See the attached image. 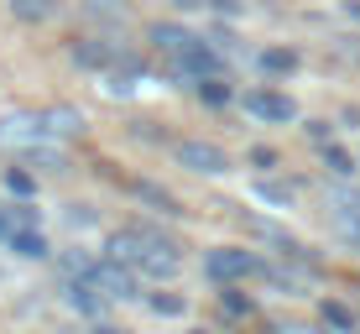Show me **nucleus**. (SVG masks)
I'll return each mask as SVG.
<instances>
[{"label":"nucleus","mask_w":360,"mask_h":334,"mask_svg":"<svg viewBox=\"0 0 360 334\" xmlns=\"http://www.w3.org/2000/svg\"><path fill=\"white\" fill-rule=\"evenodd\" d=\"M256 271H266L262 256L240 251V245H219V251L204 256V277L209 282H245V277H256Z\"/></svg>","instance_id":"nucleus-1"},{"label":"nucleus","mask_w":360,"mask_h":334,"mask_svg":"<svg viewBox=\"0 0 360 334\" xmlns=\"http://www.w3.org/2000/svg\"><path fill=\"white\" fill-rule=\"evenodd\" d=\"M131 266L146 271V277H172L178 271V245L152 235V230H136V262Z\"/></svg>","instance_id":"nucleus-2"},{"label":"nucleus","mask_w":360,"mask_h":334,"mask_svg":"<svg viewBox=\"0 0 360 334\" xmlns=\"http://www.w3.org/2000/svg\"><path fill=\"white\" fill-rule=\"evenodd\" d=\"M89 277L99 282V293H105V298H136V266L115 262V256H110V262H94Z\"/></svg>","instance_id":"nucleus-3"},{"label":"nucleus","mask_w":360,"mask_h":334,"mask_svg":"<svg viewBox=\"0 0 360 334\" xmlns=\"http://www.w3.org/2000/svg\"><path fill=\"white\" fill-rule=\"evenodd\" d=\"M245 110H251L256 120H271V126L297 120V105L288 100V94H277V89H251V94H245Z\"/></svg>","instance_id":"nucleus-4"},{"label":"nucleus","mask_w":360,"mask_h":334,"mask_svg":"<svg viewBox=\"0 0 360 334\" xmlns=\"http://www.w3.org/2000/svg\"><path fill=\"white\" fill-rule=\"evenodd\" d=\"M178 167L188 172H204V178H214V172H225V152H219L214 141H178Z\"/></svg>","instance_id":"nucleus-5"},{"label":"nucleus","mask_w":360,"mask_h":334,"mask_svg":"<svg viewBox=\"0 0 360 334\" xmlns=\"http://www.w3.org/2000/svg\"><path fill=\"white\" fill-rule=\"evenodd\" d=\"M172 68H178L183 79H193V84H198V79H209V73H219V58H214V47H209L204 37H193V42L183 47L178 58H172Z\"/></svg>","instance_id":"nucleus-6"},{"label":"nucleus","mask_w":360,"mask_h":334,"mask_svg":"<svg viewBox=\"0 0 360 334\" xmlns=\"http://www.w3.org/2000/svg\"><path fill=\"white\" fill-rule=\"evenodd\" d=\"M0 141H6V146H27V152H32L37 141H47L42 115H6V120H0Z\"/></svg>","instance_id":"nucleus-7"},{"label":"nucleus","mask_w":360,"mask_h":334,"mask_svg":"<svg viewBox=\"0 0 360 334\" xmlns=\"http://www.w3.org/2000/svg\"><path fill=\"white\" fill-rule=\"evenodd\" d=\"M42 131L47 136H79L84 131V115L73 105H53V110H42Z\"/></svg>","instance_id":"nucleus-8"},{"label":"nucleus","mask_w":360,"mask_h":334,"mask_svg":"<svg viewBox=\"0 0 360 334\" xmlns=\"http://www.w3.org/2000/svg\"><path fill=\"white\" fill-rule=\"evenodd\" d=\"M152 42H157V53H162V58H167V63H172V58H178V53H183V47H188V42H193V32H183V27H172V21H157V27H152Z\"/></svg>","instance_id":"nucleus-9"},{"label":"nucleus","mask_w":360,"mask_h":334,"mask_svg":"<svg viewBox=\"0 0 360 334\" xmlns=\"http://www.w3.org/2000/svg\"><path fill=\"white\" fill-rule=\"evenodd\" d=\"M110 58H115V47L94 42V37H84V42H73V63H84V68H105Z\"/></svg>","instance_id":"nucleus-10"},{"label":"nucleus","mask_w":360,"mask_h":334,"mask_svg":"<svg viewBox=\"0 0 360 334\" xmlns=\"http://www.w3.org/2000/svg\"><path fill=\"white\" fill-rule=\"evenodd\" d=\"M6 245H11L16 256H32V262H42V256H47V240H42V230H16Z\"/></svg>","instance_id":"nucleus-11"},{"label":"nucleus","mask_w":360,"mask_h":334,"mask_svg":"<svg viewBox=\"0 0 360 334\" xmlns=\"http://www.w3.org/2000/svg\"><path fill=\"white\" fill-rule=\"evenodd\" d=\"M27 157H32V167H42V172H63V167H68V157L58 152V146H42V141H37Z\"/></svg>","instance_id":"nucleus-12"},{"label":"nucleus","mask_w":360,"mask_h":334,"mask_svg":"<svg viewBox=\"0 0 360 334\" xmlns=\"http://www.w3.org/2000/svg\"><path fill=\"white\" fill-rule=\"evenodd\" d=\"M262 68L266 73H292L297 68V53H292V47H271V53H262Z\"/></svg>","instance_id":"nucleus-13"},{"label":"nucleus","mask_w":360,"mask_h":334,"mask_svg":"<svg viewBox=\"0 0 360 334\" xmlns=\"http://www.w3.org/2000/svg\"><path fill=\"white\" fill-rule=\"evenodd\" d=\"M136 199H146L152 209H162V214H178V204H172V193H162V188H152V183H136Z\"/></svg>","instance_id":"nucleus-14"},{"label":"nucleus","mask_w":360,"mask_h":334,"mask_svg":"<svg viewBox=\"0 0 360 334\" xmlns=\"http://www.w3.org/2000/svg\"><path fill=\"white\" fill-rule=\"evenodd\" d=\"M324 167L334 172V178H350V172H355V162L340 152V146H329V141H324Z\"/></svg>","instance_id":"nucleus-15"},{"label":"nucleus","mask_w":360,"mask_h":334,"mask_svg":"<svg viewBox=\"0 0 360 334\" xmlns=\"http://www.w3.org/2000/svg\"><path fill=\"white\" fill-rule=\"evenodd\" d=\"M11 11H16L21 21H47V11H53V6H47V0H11Z\"/></svg>","instance_id":"nucleus-16"},{"label":"nucleus","mask_w":360,"mask_h":334,"mask_svg":"<svg viewBox=\"0 0 360 334\" xmlns=\"http://www.w3.org/2000/svg\"><path fill=\"white\" fill-rule=\"evenodd\" d=\"M324 324L340 334V329H355V319H350V308H345V303H324Z\"/></svg>","instance_id":"nucleus-17"},{"label":"nucleus","mask_w":360,"mask_h":334,"mask_svg":"<svg viewBox=\"0 0 360 334\" xmlns=\"http://www.w3.org/2000/svg\"><path fill=\"white\" fill-rule=\"evenodd\" d=\"M198 100H209V105H225V100H230V89L214 79V73H209V79H198Z\"/></svg>","instance_id":"nucleus-18"},{"label":"nucleus","mask_w":360,"mask_h":334,"mask_svg":"<svg viewBox=\"0 0 360 334\" xmlns=\"http://www.w3.org/2000/svg\"><path fill=\"white\" fill-rule=\"evenodd\" d=\"M11 225L16 230H37V204H11ZM11 230V235H16Z\"/></svg>","instance_id":"nucleus-19"},{"label":"nucleus","mask_w":360,"mask_h":334,"mask_svg":"<svg viewBox=\"0 0 360 334\" xmlns=\"http://www.w3.org/2000/svg\"><path fill=\"white\" fill-rule=\"evenodd\" d=\"M6 188H11V193H21V199H27V193L37 188V183H32V172H21V167H11V172H6Z\"/></svg>","instance_id":"nucleus-20"},{"label":"nucleus","mask_w":360,"mask_h":334,"mask_svg":"<svg viewBox=\"0 0 360 334\" xmlns=\"http://www.w3.org/2000/svg\"><path fill=\"white\" fill-rule=\"evenodd\" d=\"M152 314H183V298H178V293H157V298H152Z\"/></svg>","instance_id":"nucleus-21"},{"label":"nucleus","mask_w":360,"mask_h":334,"mask_svg":"<svg viewBox=\"0 0 360 334\" xmlns=\"http://www.w3.org/2000/svg\"><path fill=\"white\" fill-rule=\"evenodd\" d=\"M225 314H235V319L251 314V298H240V293H225Z\"/></svg>","instance_id":"nucleus-22"},{"label":"nucleus","mask_w":360,"mask_h":334,"mask_svg":"<svg viewBox=\"0 0 360 334\" xmlns=\"http://www.w3.org/2000/svg\"><path fill=\"white\" fill-rule=\"evenodd\" d=\"M262 193H266L271 204H288L292 199V188H282V183H262Z\"/></svg>","instance_id":"nucleus-23"},{"label":"nucleus","mask_w":360,"mask_h":334,"mask_svg":"<svg viewBox=\"0 0 360 334\" xmlns=\"http://www.w3.org/2000/svg\"><path fill=\"white\" fill-rule=\"evenodd\" d=\"M84 6H89V11H99V16H110V11H120L126 0H84Z\"/></svg>","instance_id":"nucleus-24"},{"label":"nucleus","mask_w":360,"mask_h":334,"mask_svg":"<svg viewBox=\"0 0 360 334\" xmlns=\"http://www.w3.org/2000/svg\"><path fill=\"white\" fill-rule=\"evenodd\" d=\"M251 162H256V167H277V152H266V146H256V152H251Z\"/></svg>","instance_id":"nucleus-25"},{"label":"nucleus","mask_w":360,"mask_h":334,"mask_svg":"<svg viewBox=\"0 0 360 334\" xmlns=\"http://www.w3.org/2000/svg\"><path fill=\"white\" fill-rule=\"evenodd\" d=\"M11 230H16V225H11V209H0V245L11 240Z\"/></svg>","instance_id":"nucleus-26"},{"label":"nucleus","mask_w":360,"mask_h":334,"mask_svg":"<svg viewBox=\"0 0 360 334\" xmlns=\"http://www.w3.org/2000/svg\"><path fill=\"white\" fill-rule=\"evenodd\" d=\"M209 6H214V11H235L240 0H209Z\"/></svg>","instance_id":"nucleus-27"},{"label":"nucleus","mask_w":360,"mask_h":334,"mask_svg":"<svg viewBox=\"0 0 360 334\" xmlns=\"http://www.w3.org/2000/svg\"><path fill=\"white\" fill-rule=\"evenodd\" d=\"M172 6H183V11H193V6H209V0H172Z\"/></svg>","instance_id":"nucleus-28"},{"label":"nucleus","mask_w":360,"mask_h":334,"mask_svg":"<svg viewBox=\"0 0 360 334\" xmlns=\"http://www.w3.org/2000/svg\"><path fill=\"white\" fill-rule=\"evenodd\" d=\"M277 334H308V329H277Z\"/></svg>","instance_id":"nucleus-29"},{"label":"nucleus","mask_w":360,"mask_h":334,"mask_svg":"<svg viewBox=\"0 0 360 334\" xmlns=\"http://www.w3.org/2000/svg\"><path fill=\"white\" fill-rule=\"evenodd\" d=\"M340 334H360V329H340Z\"/></svg>","instance_id":"nucleus-30"}]
</instances>
